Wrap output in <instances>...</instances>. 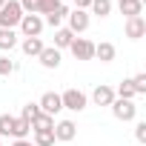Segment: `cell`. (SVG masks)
<instances>
[{
    "instance_id": "cell-1",
    "label": "cell",
    "mask_w": 146,
    "mask_h": 146,
    "mask_svg": "<svg viewBox=\"0 0 146 146\" xmlns=\"http://www.w3.org/2000/svg\"><path fill=\"white\" fill-rule=\"evenodd\" d=\"M23 20V9L17 0H6V6L0 9V29H15Z\"/></svg>"
},
{
    "instance_id": "cell-2",
    "label": "cell",
    "mask_w": 146,
    "mask_h": 146,
    "mask_svg": "<svg viewBox=\"0 0 146 146\" xmlns=\"http://www.w3.org/2000/svg\"><path fill=\"white\" fill-rule=\"evenodd\" d=\"M60 103H63V109H69V112H83V109L89 106V98H86V92H80V89H66V92L60 95Z\"/></svg>"
},
{
    "instance_id": "cell-3",
    "label": "cell",
    "mask_w": 146,
    "mask_h": 146,
    "mask_svg": "<svg viewBox=\"0 0 146 146\" xmlns=\"http://www.w3.org/2000/svg\"><path fill=\"white\" fill-rule=\"evenodd\" d=\"M109 109H112V115H115L120 123H129V120L137 117V106H135V100H120V98H115Z\"/></svg>"
},
{
    "instance_id": "cell-4",
    "label": "cell",
    "mask_w": 146,
    "mask_h": 146,
    "mask_svg": "<svg viewBox=\"0 0 146 146\" xmlns=\"http://www.w3.org/2000/svg\"><path fill=\"white\" fill-rule=\"evenodd\" d=\"M66 29H69L72 35L86 32V29H89V12H83V9H69V15H66Z\"/></svg>"
},
{
    "instance_id": "cell-5",
    "label": "cell",
    "mask_w": 146,
    "mask_h": 146,
    "mask_svg": "<svg viewBox=\"0 0 146 146\" xmlns=\"http://www.w3.org/2000/svg\"><path fill=\"white\" fill-rule=\"evenodd\" d=\"M17 29H20L23 37H40V32H43V17H40V15H23V20L17 23Z\"/></svg>"
},
{
    "instance_id": "cell-6",
    "label": "cell",
    "mask_w": 146,
    "mask_h": 146,
    "mask_svg": "<svg viewBox=\"0 0 146 146\" xmlns=\"http://www.w3.org/2000/svg\"><path fill=\"white\" fill-rule=\"evenodd\" d=\"M69 52L75 54V60H95V43L86 37H75L69 46Z\"/></svg>"
},
{
    "instance_id": "cell-7",
    "label": "cell",
    "mask_w": 146,
    "mask_h": 146,
    "mask_svg": "<svg viewBox=\"0 0 146 146\" xmlns=\"http://www.w3.org/2000/svg\"><path fill=\"white\" fill-rule=\"evenodd\" d=\"M52 132H54V140H60V143H69V140L78 137V126H75V120H69V117L66 120H57Z\"/></svg>"
},
{
    "instance_id": "cell-8",
    "label": "cell",
    "mask_w": 146,
    "mask_h": 146,
    "mask_svg": "<svg viewBox=\"0 0 146 146\" xmlns=\"http://www.w3.org/2000/svg\"><path fill=\"white\" fill-rule=\"evenodd\" d=\"M123 32H126L129 40H140V37L146 35V17H143V15H137V17H126Z\"/></svg>"
},
{
    "instance_id": "cell-9",
    "label": "cell",
    "mask_w": 146,
    "mask_h": 146,
    "mask_svg": "<svg viewBox=\"0 0 146 146\" xmlns=\"http://www.w3.org/2000/svg\"><path fill=\"white\" fill-rule=\"evenodd\" d=\"M37 106H40V112H46V115H52V117L63 109V103H60V95H57V92H43V98L37 100Z\"/></svg>"
},
{
    "instance_id": "cell-10",
    "label": "cell",
    "mask_w": 146,
    "mask_h": 146,
    "mask_svg": "<svg viewBox=\"0 0 146 146\" xmlns=\"http://www.w3.org/2000/svg\"><path fill=\"white\" fill-rule=\"evenodd\" d=\"M112 100H115V89H112V86L98 83V86L92 89V103H95V106H112Z\"/></svg>"
},
{
    "instance_id": "cell-11",
    "label": "cell",
    "mask_w": 146,
    "mask_h": 146,
    "mask_svg": "<svg viewBox=\"0 0 146 146\" xmlns=\"http://www.w3.org/2000/svg\"><path fill=\"white\" fill-rule=\"evenodd\" d=\"M37 60H40L43 69H57V66H60V52H57L54 46H43V52L37 54Z\"/></svg>"
},
{
    "instance_id": "cell-12",
    "label": "cell",
    "mask_w": 146,
    "mask_h": 146,
    "mask_svg": "<svg viewBox=\"0 0 146 146\" xmlns=\"http://www.w3.org/2000/svg\"><path fill=\"white\" fill-rule=\"evenodd\" d=\"M66 15H69V6H57L54 12H49L46 17H43V26H52V29H60L63 26V20H66Z\"/></svg>"
},
{
    "instance_id": "cell-13",
    "label": "cell",
    "mask_w": 146,
    "mask_h": 146,
    "mask_svg": "<svg viewBox=\"0 0 146 146\" xmlns=\"http://www.w3.org/2000/svg\"><path fill=\"white\" fill-rule=\"evenodd\" d=\"M43 46H46L43 37H23V40H20V49H23L26 57H37V54L43 52Z\"/></svg>"
},
{
    "instance_id": "cell-14",
    "label": "cell",
    "mask_w": 146,
    "mask_h": 146,
    "mask_svg": "<svg viewBox=\"0 0 146 146\" xmlns=\"http://www.w3.org/2000/svg\"><path fill=\"white\" fill-rule=\"evenodd\" d=\"M115 54H117V52H115V46H112L109 40L95 43V57H98L100 63H112V60H115Z\"/></svg>"
},
{
    "instance_id": "cell-15",
    "label": "cell",
    "mask_w": 146,
    "mask_h": 146,
    "mask_svg": "<svg viewBox=\"0 0 146 146\" xmlns=\"http://www.w3.org/2000/svg\"><path fill=\"white\" fill-rule=\"evenodd\" d=\"M117 6H120V15H126V17L143 15V0H117Z\"/></svg>"
},
{
    "instance_id": "cell-16",
    "label": "cell",
    "mask_w": 146,
    "mask_h": 146,
    "mask_svg": "<svg viewBox=\"0 0 146 146\" xmlns=\"http://www.w3.org/2000/svg\"><path fill=\"white\" fill-rule=\"evenodd\" d=\"M29 135H32V123L23 120V117H15V123H12V137H15V140H26Z\"/></svg>"
},
{
    "instance_id": "cell-17",
    "label": "cell",
    "mask_w": 146,
    "mask_h": 146,
    "mask_svg": "<svg viewBox=\"0 0 146 146\" xmlns=\"http://www.w3.org/2000/svg\"><path fill=\"white\" fill-rule=\"evenodd\" d=\"M17 32L15 29H0V52H12L17 46Z\"/></svg>"
},
{
    "instance_id": "cell-18",
    "label": "cell",
    "mask_w": 146,
    "mask_h": 146,
    "mask_svg": "<svg viewBox=\"0 0 146 146\" xmlns=\"http://www.w3.org/2000/svg\"><path fill=\"white\" fill-rule=\"evenodd\" d=\"M72 40H75V35H72L66 26L54 29V49H57V52H60V49H69V46H72Z\"/></svg>"
},
{
    "instance_id": "cell-19",
    "label": "cell",
    "mask_w": 146,
    "mask_h": 146,
    "mask_svg": "<svg viewBox=\"0 0 146 146\" xmlns=\"http://www.w3.org/2000/svg\"><path fill=\"white\" fill-rule=\"evenodd\" d=\"M52 129H54V117L46 115V112H40V115L32 120V132H52Z\"/></svg>"
},
{
    "instance_id": "cell-20",
    "label": "cell",
    "mask_w": 146,
    "mask_h": 146,
    "mask_svg": "<svg viewBox=\"0 0 146 146\" xmlns=\"http://www.w3.org/2000/svg\"><path fill=\"white\" fill-rule=\"evenodd\" d=\"M89 15L109 17V15H112V0H92V6H89Z\"/></svg>"
},
{
    "instance_id": "cell-21",
    "label": "cell",
    "mask_w": 146,
    "mask_h": 146,
    "mask_svg": "<svg viewBox=\"0 0 146 146\" xmlns=\"http://www.w3.org/2000/svg\"><path fill=\"white\" fill-rule=\"evenodd\" d=\"M115 98H120V100H135V98H137V95H135V89H132V78L120 80V86L115 89Z\"/></svg>"
},
{
    "instance_id": "cell-22",
    "label": "cell",
    "mask_w": 146,
    "mask_h": 146,
    "mask_svg": "<svg viewBox=\"0 0 146 146\" xmlns=\"http://www.w3.org/2000/svg\"><path fill=\"white\" fill-rule=\"evenodd\" d=\"M32 143L35 146H54V132H32Z\"/></svg>"
},
{
    "instance_id": "cell-23",
    "label": "cell",
    "mask_w": 146,
    "mask_h": 146,
    "mask_svg": "<svg viewBox=\"0 0 146 146\" xmlns=\"http://www.w3.org/2000/svg\"><path fill=\"white\" fill-rule=\"evenodd\" d=\"M60 3L57 0H35V15H40V17H46L49 12H54Z\"/></svg>"
},
{
    "instance_id": "cell-24",
    "label": "cell",
    "mask_w": 146,
    "mask_h": 146,
    "mask_svg": "<svg viewBox=\"0 0 146 146\" xmlns=\"http://www.w3.org/2000/svg\"><path fill=\"white\" fill-rule=\"evenodd\" d=\"M15 72H17V63L9 54H3L0 57V78H9V75H15Z\"/></svg>"
},
{
    "instance_id": "cell-25",
    "label": "cell",
    "mask_w": 146,
    "mask_h": 146,
    "mask_svg": "<svg viewBox=\"0 0 146 146\" xmlns=\"http://www.w3.org/2000/svg\"><path fill=\"white\" fill-rule=\"evenodd\" d=\"M12 123L15 115H0V137H12Z\"/></svg>"
},
{
    "instance_id": "cell-26",
    "label": "cell",
    "mask_w": 146,
    "mask_h": 146,
    "mask_svg": "<svg viewBox=\"0 0 146 146\" xmlns=\"http://www.w3.org/2000/svg\"><path fill=\"white\" fill-rule=\"evenodd\" d=\"M37 115H40V106H37V103H26V106L20 109V117H23V120H29V123H32Z\"/></svg>"
},
{
    "instance_id": "cell-27",
    "label": "cell",
    "mask_w": 146,
    "mask_h": 146,
    "mask_svg": "<svg viewBox=\"0 0 146 146\" xmlns=\"http://www.w3.org/2000/svg\"><path fill=\"white\" fill-rule=\"evenodd\" d=\"M132 89H135V95H146V75L143 72L132 78Z\"/></svg>"
},
{
    "instance_id": "cell-28",
    "label": "cell",
    "mask_w": 146,
    "mask_h": 146,
    "mask_svg": "<svg viewBox=\"0 0 146 146\" xmlns=\"http://www.w3.org/2000/svg\"><path fill=\"white\" fill-rule=\"evenodd\" d=\"M135 137H137V143H146V120H140L135 126Z\"/></svg>"
},
{
    "instance_id": "cell-29",
    "label": "cell",
    "mask_w": 146,
    "mask_h": 146,
    "mask_svg": "<svg viewBox=\"0 0 146 146\" xmlns=\"http://www.w3.org/2000/svg\"><path fill=\"white\" fill-rule=\"evenodd\" d=\"M17 3H20L23 15H35V0H17Z\"/></svg>"
},
{
    "instance_id": "cell-30",
    "label": "cell",
    "mask_w": 146,
    "mask_h": 146,
    "mask_svg": "<svg viewBox=\"0 0 146 146\" xmlns=\"http://www.w3.org/2000/svg\"><path fill=\"white\" fill-rule=\"evenodd\" d=\"M72 3H75V9H83V12H89L92 0H72Z\"/></svg>"
},
{
    "instance_id": "cell-31",
    "label": "cell",
    "mask_w": 146,
    "mask_h": 146,
    "mask_svg": "<svg viewBox=\"0 0 146 146\" xmlns=\"http://www.w3.org/2000/svg\"><path fill=\"white\" fill-rule=\"evenodd\" d=\"M12 146H35V143H32V140H29V137H26V140H15V143H12Z\"/></svg>"
},
{
    "instance_id": "cell-32",
    "label": "cell",
    "mask_w": 146,
    "mask_h": 146,
    "mask_svg": "<svg viewBox=\"0 0 146 146\" xmlns=\"http://www.w3.org/2000/svg\"><path fill=\"white\" fill-rule=\"evenodd\" d=\"M3 6H6V0H0V9H3Z\"/></svg>"
},
{
    "instance_id": "cell-33",
    "label": "cell",
    "mask_w": 146,
    "mask_h": 146,
    "mask_svg": "<svg viewBox=\"0 0 146 146\" xmlns=\"http://www.w3.org/2000/svg\"><path fill=\"white\" fill-rule=\"evenodd\" d=\"M57 3H63V6H66V3H69V0H57Z\"/></svg>"
}]
</instances>
